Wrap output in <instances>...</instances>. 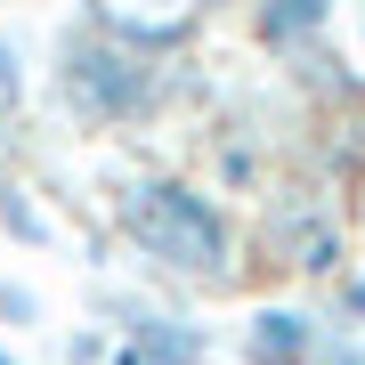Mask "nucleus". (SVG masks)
<instances>
[{"mask_svg": "<svg viewBox=\"0 0 365 365\" xmlns=\"http://www.w3.org/2000/svg\"><path fill=\"white\" fill-rule=\"evenodd\" d=\"M41 90H49V114L66 130L106 138V130H146L170 106H187L195 98V73H187V57L179 66H155V57L122 49L114 33L90 25V9H73L57 25L49 57H41Z\"/></svg>", "mask_w": 365, "mask_h": 365, "instance_id": "obj_1", "label": "nucleus"}, {"mask_svg": "<svg viewBox=\"0 0 365 365\" xmlns=\"http://www.w3.org/2000/svg\"><path fill=\"white\" fill-rule=\"evenodd\" d=\"M106 220L146 268L179 276L195 292H227L244 268V227H235L227 195H211L187 170H122L106 187Z\"/></svg>", "mask_w": 365, "mask_h": 365, "instance_id": "obj_2", "label": "nucleus"}, {"mask_svg": "<svg viewBox=\"0 0 365 365\" xmlns=\"http://www.w3.org/2000/svg\"><path fill=\"white\" fill-rule=\"evenodd\" d=\"M260 244H268L276 268L309 276V284H325V276L349 268V227H341V203L325 195V187H309V179L276 187V195L260 203Z\"/></svg>", "mask_w": 365, "mask_h": 365, "instance_id": "obj_3", "label": "nucleus"}, {"mask_svg": "<svg viewBox=\"0 0 365 365\" xmlns=\"http://www.w3.org/2000/svg\"><path fill=\"white\" fill-rule=\"evenodd\" d=\"M114 349L106 365H211V325L203 317H170L146 300H114Z\"/></svg>", "mask_w": 365, "mask_h": 365, "instance_id": "obj_4", "label": "nucleus"}, {"mask_svg": "<svg viewBox=\"0 0 365 365\" xmlns=\"http://www.w3.org/2000/svg\"><path fill=\"white\" fill-rule=\"evenodd\" d=\"M235 349H244V365H317V349H325V317H309L300 300H252Z\"/></svg>", "mask_w": 365, "mask_h": 365, "instance_id": "obj_5", "label": "nucleus"}, {"mask_svg": "<svg viewBox=\"0 0 365 365\" xmlns=\"http://www.w3.org/2000/svg\"><path fill=\"white\" fill-rule=\"evenodd\" d=\"M333 9H341V0H244V33H252L260 57L292 66L300 49L333 41Z\"/></svg>", "mask_w": 365, "mask_h": 365, "instance_id": "obj_6", "label": "nucleus"}, {"mask_svg": "<svg viewBox=\"0 0 365 365\" xmlns=\"http://www.w3.org/2000/svg\"><path fill=\"white\" fill-rule=\"evenodd\" d=\"M0 227H9V244H25V252H49L57 244V220L33 203V187L16 179V170L0 179Z\"/></svg>", "mask_w": 365, "mask_h": 365, "instance_id": "obj_7", "label": "nucleus"}, {"mask_svg": "<svg viewBox=\"0 0 365 365\" xmlns=\"http://www.w3.org/2000/svg\"><path fill=\"white\" fill-rule=\"evenodd\" d=\"M25 98H33V49L16 41V25H0V106L16 114Z\"/></svg>", "mask_w": 365, "mask_h": 365, "instance_id": "obj_8", "label": "nucleus"}, {"mask_svg": "<svg viewBox=\"0 0 365 365\" xmlns=\"http://www.w3.org/2000/svg\"><path fill=\"white\" fill-rule=\"evenodd\" d=\"M325 284H333V317H325V325L357 333L365 325V268H341V276H325Z\"/></svg>", "mask_w": 365, "mask_h": 365, "instance_id": "obj_9", "label": "nucleus"}, {"mask_svg": "<svg viewBox=\"0 0 365 365\" xmlns=\"http://www.w3.org/2000/svg\"><path fill=\"white\" fill-rule=\"evenodd\" d=\"M0 325H41V292L33 284H0Z\"/></svg>", "mask_w": 365, "mask_h": 365, "instance_id": "obj_10", "label": "nucleus"}, {"mask_svg": "<svg viewBox=\"0 0 365 365\" xmlns=\"http://www.w3.org/2000/svg\"><path fill=\"white\" fill-rule=\"evenodd\" d=\"M106 349H114V333H73L66 341V365H106Z\"/></svg>", "mask_w": 365, "mask_h": 365, "instance_id": "obj_11", "label": "nucleus"}, {"mask_svg": "<svg viewBox=\"0 0 365 365\" xmlns=\"http://www.w3.org/2000/svg\"><path fill=\"white\" fill-rule=\"evenodd\" d=\"M179 9H187V16H203V25H211L220 9H244V0H179Z\"/></svg>", "mask_w": 365, "mask_h": 365, "instance_id": "obj_12", "label": "nucleus"}, {"mask_svg": "<svg viewBox=\"0 0 365 365\" xmlns=\"http://www.w3.org/2000/svg\"><path fill=\"white\" fill-rule=\"evenodd\" d=\"M130 9H163V0H130Z\"/></svg>", "mask_w": 365, "mask_h": 365, "instance_id": "obj_13", "label": "nucleus"}, {"mask_svg": "<svg viewBox=\"0 0 365 365\" xmlns=\"http://www.w3.org/2000/svg\"><path fill=\"white\" fill-rule=\"evenodd\" d=\"M0 365H25V357H9V349H0Z\"/></svg>", "mask_w": 365, "mask_h": 365, "instance_id": "obj_14", "label": "nucleus"}, {"mask_svg": "<svg viewBox=\"0 0 365 365\" xmlns=\"http://www.w3.org/2000/svg\"><path fill=\"white\" fill-rule=\"evenodd\" d=\"M357 33H365V9H357Z\"/></svg>", "mask_w": 365, "mask_h": 365, "instance_id": "obj_15", "label": "nucleus"}, {"mask_svg": "<svg viewBox=\"0 0 365 365\" xmlns=\"http://www.w3.org/2000/svg\"><path fill=\"white\" fill-rule=\"evenodd\" d=\"M357 357H365V349H357Z\"/></svg>", "mask_w": 365, "mask_h": 365, "instance_id": "obj_16", "label": "nucleus"}]
</instances>
